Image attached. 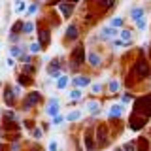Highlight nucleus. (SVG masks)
Wrapping results in <instances>:
<instances>
[{
	"label": "nucleus",
	"instance_id": "6",
	"mask_svg": "<svg viewBox=\"0 0 151 151\" xmlns=\"http://www.w3.org/2000/svg\"><path fill=\"white\" fill-rule=\"evenodd\" d=\"M87 63L93 66V68H100L102 66V57L96 53V51H89L87 53Z\"/></svg>",
	"mask_w": 151,
	"mask_h": 151
},
{
	"label": "nucleus",
	"instance_id": "27",
	"mask_svg": "<svg viewBox=\"0 0 151 151\" xmlns=\"http://www.w3.org/2000/svg\"><path fill=\"white\" fill-rule=\"evenodd\" d=\"M32 30H34V25H32V23H25V25H23V32L28 34V32H32Z\"/></svg>",
	"mask_w": 151,
	"mask_h": 151
},
{
	"label": "nucleus",
	"instance_id": "7",
	"mask_svg": "<svg viewBox=\"0 0 151 151\" xmlns=\"http://www.w3.org/2000/svg\"><path fill=\"white\" fill-rule=\"evenodd\" d=\"M117 34H119V30H117V28H113V27H104L102 30H100V38L102 40H113V38H115Z\"/></svg>",
	"mask_w": 151,
	"mask_h": 151
},
{
	"label": "nucleus",
	"instance_id": "17",
	"mask_svg": "<svg viewBox=\"0 0 151 151\" xmlns=\"http://www.w3.org/2000/svg\"><path fill=\"white\" fill-rule=\"evenodd\" d=\"M87 110L91 111V113H94V115H96V113L100 111V104H98L96 100H93V102H89V104H87Z\"/></svg>",
	"mask_w": 151,
	"mask_h": 151
},
{
	"label": "nucleus",
	"instance_id": "29",
	"mask_svg": "<svg viewBox=\"0 0 151 151\" xmlns=\"http://www.w3.org/2000/svg\"><path fill=\"white\" fill-rule=\"evenodd\" d=\"M130 100H132V96H130L129 93H125V94H123V96H121V104H129Z\"/></svg>",
	"mask_w": 151,
	"mask_h": 151
},
{
	"label": "nucleus",
	"instance_id": "16",
	"mask_svg": "<svg viewBox=\"0 0 151 151\" xmlns=\"http://www.w3.org/2000/svg\"><path fill=\"white\" fill-rule=\"evenodd\" d=\"M119 36H121L123 42H132V30H130V28H121Z\"/></svg>",
	"mask_w": 151,
	"mask_h": 151
},
{
	"label": "nucleus",
	"instance_id": "30",
	"mask_svg": "<svg viewBox=\"0 0 151 151\" xmlns=\"http://www.w3.org/2000/svg\"><path fill=\"white\" fill-rule=\"evenodd\" d=\"M91 89H93V93H94V94H98V93L102 91V85H100V83H94Z\"/></svg>",
	"mask_w": 151,
	"mask_h": 151
},
{
	"label": "nucleus",
	"instance_id": "12",
	"mask_svg": "<svg viewBox=\"0 0 151 151\" xmlns=\"http://www.w3.org/2000/svg\"><path fill=\"white\" fill-rule=\"evenodd\" d=\"M72 83L76 85V87H87V85L91 83V79H89L87 76H76V78L72 79Z\"/></svg>",
	"mask_w": 151,
	"mask_h": 151
},
{
	"label": "nucleus",
	"instance_id": "19",
	"mask_svg": "<svg viewBox=\"0 0 151 151\" xmlns=\"http://www.w3.org/2000/svg\"><path fill=\"white\" fill-rule=\"evenodd\" d=\"M40 40H42V47H45V45H47V42H49V32H47L45 28L40 32Z\"/></svg>",
	"mask_w": 151,
	"mask_h": 151
},
{
	"label": "nucleus",
	"instance_id": "14",
	"mask_svg": "<svg viewBox=\"0 0 151 151\" xmlns=\"http://www.w3.org/2000/svg\"><path fill=\"white\" fill-rule=\"evenodd\" d=\"M45 111H47V113H49V115H53V117H55V115H57V113H59V102H57V100H55V98H53V100H51L49 104H47V108H45Z\"/></svg>",
	"mask_w": 151,
	"mask_h": 151
},
{
	"label": "nucleus",
	"instance_id": "2",
	"mask_svg": "<svg viewBox=\"0 0 151 151\" xmlns=\"http://www.w3.org/2000/svg\"><path fill=\"white\" fill-rule=\"evenodd\" d=\"M134 72L142 79H147L151 76V64L145 57H138V60H136V64H134Z\"/></svg>",
	"mask_w": 151,
	"mask_h": 151
},
{
	"label": "nucleus",
	"instance_id": "1",
	"mask_svg": "<svg viewBox=\"0 0 151 151\" xmlns=\"http://www.w3.org/2000/svg\"><path fill=\"white\" fill-rule=\"evenodd\" d=\"M134 113H140V115H144V117L151 115V93L144 94V96H140V98L134 100Z\"/></svg>",
	"mask_w": 151,
	"mask_h": 151
},
{
	"label": "nucleus",
	"instance_id": "31",
	"mask_svg": "<svg viewBox=\"0 0 151 151\" xmlns=\"http://www.w3.org/2000/svg\"><path fill=\"white\" fill-rule=\"evenodd\" d=\"M63 121H64V117H63V115H55V119H53V125H60Z\"/></svg>",
	"mask_w": 151,
	"mask_h": 151
},
{
	"label": "nucleus",
	"instance_id": "25",
	"mask_svg": "<svg viewBox=\"0 0 151 151\" xmlns=\"http://www.w3.org/2000/svg\"><path fill=\"white\" fill-rule=\"evenodd\" d=\"M136 28H138V30H145V28H147V19H142L140 23H136Z\"/></svg>",
	"mask_w": 151,
	"mask_h": 151
},
{
	"label": "nucleus",
	"instance_id": "3",
	"mask_svg": "<svg viewBox=\"0 0 151 151\" xmlns=\"http://www.w3.org/2000/svg\"><path fill=\"white\" fill-rule=\"evenodd\" d=\"M85 60H87L85 47L83 45H76V49L72 51V66H74V68H78V66H81Z\"/></svg>",
	"mask_w": 151,
	"mask_h": 151
},
{
	"label": "nucleus",
	"instance_id": "40",
	"mask_svg": "<svg viewBox=\"0 0 151 151\" xmlns=\"http://www.w3.org/2000/svg\"><path fill=\"white\" fill-rule=\"evenodd\" d=\"M32 151H40V149H32Z\"/></svg>",
	"mask_w": 151,
	"mask_h": 151
},
{
	"label": "nucleus",
	"instance_id": "38",
	"mask_svg": "<svg viewBox=\"0 0 151 151\" xmlns=\"http://www.w3.org/2000/svg\"><path fill=\"white\" fill-rule=\"evenodd\" d=\"M49 149H51V151L57 149V144H55V142H51V144H49Z\"/></svg>",
	"mask_w": 151,
	"mask_h": 151
},
{
	"label": "nucleus",
	"instance_id": "4",
	"mask_svg": "<svg viewBox=\"0 0 151 151\" xmlns=\"http://www.w3.org/2000/svg\"><path fill=\"white\" fill-rule=\"evenodd\" d=\"M147 123V117H144V115H140V113H134V115L130 117V129L132 130H140L142 127Z\"/></svg>",
	"mask_w": 151,
	"mask_h": 151
},
{
	"label": "nucleus",
	"instance_id": "23",
	"mask_svg": "<svg viewBox=\"0 0 151 151\" xmlns=\"http://www.w3.org/2000/svg\"><path fill=\"white\" fill-rule=\"evenodd\" d=\"M85 147H87L89 151H91V149H94V144H93V138H91V136H85Z\"/></svg>",
	"mask_w": 151,
	"mask_h": 151
},
{
	"label": "nucleus",
	"instance_id": "15",
	"mask_svg": "<svg viewBox=\"0 0 151 151\" xmlns=\"http://www.w3.org/2000/svg\"><path fill=\"white\" fill-rule=\"evenodd\" d=\"M115 2L117 0H96V4L100 6L104 12H108V9H111L113 6H115Z\"/></svg>",
	"mask_w": 151,
	"mask_h": 151
},
{
	"label": "nucleus",
	"instance_id": "36",
	"mask_svg": "<svg viewBox=\"0 0 151 151\" xmlns=\"http://www.w3.org/2000/svg\"><path fill=\"white\" fill-rule=\"evenodd\" d=\"M55 2H68V4H76V2H79V0H55Z\"/></svg>",
	"mask_w": 151,
	"mask_h": 151
},
{
	"label": "nucleus",
	"instance_id": "37",
	"mask_svg": "<svg viewBox=\"0 0 151 151\" xmlns=\"http://www.w3.org/2000/svg\"><path fill=\"white\" fill-rule=\"evenodd\" d=\"M40 136H42V130L36 129V130H34V138H40Z\"/></svg>",
	"mask_w": 151,
	"mask_h": 151
},
{
	"label": "nucleus",
	"instance_id": "39",
	"mask_svg": "<svg viewBox=\"0 0 151 151\" xmlns=\"http://www.w3.org/2000/svg\"><path fill=\"white\" fill-rule=\"evenodd\" d=\"M149 60H151V51H149Z\"/></svg>",
	"mask_w": 151,
	"mask_h": 151
},
{
	"label": "nucleus",
	"instance_id": "20",
	"mask_svg": "<svg viewBox=\"0 0 151 151\" xmlns=\"http://www.w3.org/2000/svg\"><path fill=\"white\" fill-rule=\"evenodd\" d=\"M98 142H100V144H104V142H106V127H98Z\"/></svg>",
	"mask_w": 151,
	"mask_h": 151
},
{
	"label": "nucleus",
	"instance_id": "35",
	"mask_svg": "<svg viewBox=\"0 0 151 151\" xmlns=\"http://www.w3.org/2000/svg\"><path fill=\"white\" fill-rule=\"evenodd\" d=\"M36 9H38V6H36V4H32V6H28V13H34Z\"/></svg>",
	"mask_w": 151,
	"mask_h": 151
},
{
	"label": "nucleus",
	"instance_id": "41",
	"mask_svg": "<svg viewBox=\"0 0 151 151\" xmlns=\"http://www.w3.org/2000/svg\"><path fill=\"white\" fill-rule=\"evenodd\" d=\"M117 151H125V149H117Z\"/></svg>",
	"mask_w": 151,
	"mask_h": 151
},
{
	"label": "nucleus",
	"instance_id": "5",
	"mask_svg": "<svg viewBox=\"0 0 151 151\" xmlns=\"http://www.w3.org/2000/svg\"><path fill=\"white\" fill-rule=\"evenodd\" d=\"M130 19L134 23H140L142 19H145V8L144 6H134L130 9Z\"/></svg>",
	"mask_w": 151,
	"mask_h": 151
},
{
	"label": "nucleus",
	"instance_id": "13",
	"mask_svg": "<svg viewBox=\"0 0 151 151\" xmlns=\"http://www.w3.org/2000/svg\"><path fill=\"white\" fill-rule=\"evenodd\" d=\"M13 93H15V91H13L12 87H8L6 91H4V100H6V104H8V106H13V104H15V98H13Z\"/></svg>",
	"mask_w": 151,
	"mask_h": 151
},
{
	"label": "nucleus",
	"instance_id": "28",
	"mask_svg": "<svg viewBox=\"0 0 151 151\" xmlns=\"http://www.w3.org/2000/svg\"><path fill=\"white\" fill-rule=\"evenodd\" d=\"M123 149H125V151H136V144H134V142H129V144H125Z\"/></svg>",
	"mask_w": 151,
	"mask_h": 151
},
{
	"label": "nucleus",
	"instance_id": "18",
	"mask_svg": "<svg viewBox=\"0 0 151 151\" xmlns=\"http://www.w3.org/2000/svg\"><path fill=\"white\" fill-rule=\"evenodd\" d=\"M119 87H121V85H119V81H117V79H111V81L108 83V89H110V93H117V91H119Z\"/></svg>",
	"mask_w": 151,
	"mask_h": 151
},
{
	"label": "nucleus",
	"instance_id": "8",
	"mask_svg": "<svg viewBox=\"0 0 151 151\" xmlns=\"http://www.w3.org/2000/svg\"><path fill=\"white\" fill-rule=\"evenodd\" d=\"M123 111H125V106L123 104H113V106L110 108V119H115V117H121L123 115Z\"/></svg>",
	"mask_w": 151,
	"mask_h": 151
},
{
	"label": "nucleus",
	"instance_id": "22",
	"mask_svg": "<svg viewBox=\"0 0 151 151\" xmlns=\"http://www.w3.org/2000/svg\"><path fill=\"white\" fill-rule=\"evenodd\" d=\"M66 85H68V78H66V76H60L59 81H57V87H59V89H64Z\"/></svg>",
	"mask_w": 151,
	"mask_h": 151
},
{
	"label": "nucleus",
	"instance_id": "9",
	"mask_svg": "<svg viewBox=\"0 0 151 151\" xmlns=\"http://www.w3.org/2000/svg\"><path fill=\"white\" fill-rule=\"evenodd\" d=\"M66 40H68V42H74L76 40V38H78L79 36V28H78V25H70L68 28H66Z\"/></svg>",
	"mask_w": 151,
	"mask_h": 151
},
{
	"label": "nucleus",
	"instance_id": "21",
	"mask_svg": "<svg viewBox=\"0 0 151 151\" xmlns=\"http://www.w3.org/2000/svg\"><path fill=\"white\" fill-rule=\"evenodd\" d=\"M110 27H113V28H121V27H123V19H121V17H113L111 21H110Z\"/></svg>",
	"mask_w": 151,
	"mask_h": 151
},
{
	"label": "nucleus",
	"instance_id": "34",
	"mask_svg": "<svg viewBox=\"0 0 151 151\" xmlns=\"http://www.w3.org/2000/svg\"><path fill=\"white\" fill-rule=\"evenodd\" d=\"M12 55L19 57V55H21V49H19V47H12Z\"/></svg>",
	"mask_w": 151,
	"mask_h": 151
},
{
	"label": "nucleus",
	"instance_id": "24",
	"mask_svg": "<svg viewBox=\"0 0 151 151\" xmlns=\"http://www.w3.org/2000/svg\"><path fill=\"white\" fill-rule=\"evenodd\" d=\"M70 98H72V100H79V98H81V91H79V89H74V91L70 93Z\"/></svg>",
	"mask_w": 151,
	"mask_h": 151
},
{
	"label": "nucleus",
	"instance_id": "26",
	"mask_svg": "<svg viewBox=\"0 0 151 151\" xmlns=\"http://www.w3.org/2000/svg\"><path fill=\"white\" fill-rule=\"evenodd\" d=\"M79 117H81V113H79V111H72L66 119H68V121H76V119H79Z\"/></svg>",
	"mask_w": 151,
	"mask_h": 151
},
{
	"label": "nucleus",
	"instance_id": "33",
	"mask_svg": "<svg viewBox=\"0 0 151 151\" xmlns=\"http://www.w3.org/2000/svg\"><path fill=\"white\" fill-rule=\"evenodd\" d=\"M19 83H23V85H25V83H28V78H27L25 74H23V76H19Z\"/></svg>",
	"mask_w": 151,
	"mask_h": 151
},
{
	"label": "nucleus",
	"instance_id": "10",
	"mask_svg": "<svg viewBox=\"0 0 151 151\" xmlns=\"http://www.w3.org/2000/svg\"><path fill=\"white\" fill-rule=\"evenodd\" d=\"M59 12L63 13L64 17H70L74 13V4H68V2H60L59 4Z\"/></svg>",
	"mask_w": 151,
	"mask_h": 151
},
{
	"label": "nucleus",
	"instance_id": "32",
	"mask_svg": "<svg viewBox=\"0 0 151 151\" xmlns=\"http://www.w3.org/2000/svg\"><path fill=\"white\" fill-rule=\"evenodd\" d=\"M40 49H42V44H32L30 45V51H34V53H38Z\"/></svg>",
	"mask_w": 151,
	"mask_h": 151
},
{
	"label": "nucleus",
	"instance_id": "11",
	"mask_svg": "<svg viewBox=\"0 0 151 151\" xmlns=\"http://www.w3.org/2000/svg\"><path fill=\"white\" fill-rule=\"evenodd\" d=\"M40 102V93H30L28 96L25 98V108H30V106H36V104Z\"/></svg>",
	"mask_w": 151,
	"mask_h": 151
}]
</instances>
